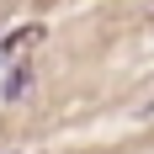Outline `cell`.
I'll list each match as a JSON object with an SVG mask.
<instances>
[{"label": "cell", "mask_w": 154, "mask_h": 154, "mask_svg": "<svg viewBox=\"0 0 154 154\" xmlns=\"http://www.w3.org/2000/svg\"><path fill=\"white\" fill-rule=\"evenodd\" d=\"M43 37H48V32L37 27V21H32V27H21V32H5V37H0V59H5V64L21 59V53H27V48H37Z\"/></svg>", "instance_id": "obj_1"}, {"label": "cell", "mask_w": 154, "mask_h": 154, "mask_svg": "<svg viewBox=\"0 0 154 154\" xmlns=\"http://www.w3.org/2000/svg\"><path fill=\"white\" fill-rule=\"evenodd\" d=\"M27 85H32V75H27V69H11V80H5V101L27 96Z\"/></svg>", "instance_id": "obj_2"}]
</instances>
